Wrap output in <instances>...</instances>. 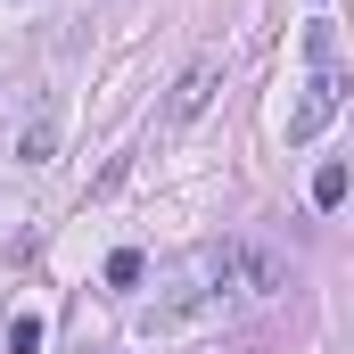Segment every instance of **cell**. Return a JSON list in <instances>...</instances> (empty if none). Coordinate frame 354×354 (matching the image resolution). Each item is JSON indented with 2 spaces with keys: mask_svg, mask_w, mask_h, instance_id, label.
<instances>
[{
  "mask_svg": "<svg viewBox=\"0 0 354 354\" xmlns=\"http://www.w3.org/2000/svg\"><path fill=\"white\" fill-rule=\"evenodd\" d=\"M338 107H346V75H338V66H313L305 99L288 107V140H313V132H322V124H330Z\"/></svg>",
  "mask_w": 354,
  "mask_h": 354,
  "instance_id": "cell-1",
  "label": "cell"
},
{
  "mask_svg": "<svg viewBox=\"0 0 354 354\" xmlns=\"http://www.w3.org/2000/svg\"><path fill=\"white\" fill-rule=\"evenodd\" d=\"M280 280H288V256L264 239H239V297H272Z\"/></svg>",
  "mask_w": 354,
  "mask_h": 354,
  "instance_id": "cell-2",
  "label": "cell"
},
{
  "mask_svg": "<svg viewBox=\"0 0 354 354\" xmlns=\"http://www.w3.org/2000/svg\"><path fill=\"white\" fill-rule=\"evenodd\" d=\"M206 91H214V58H189L174 83V107H165V124H189L198 107H206Z\"/></svg>",
  "mask_w": 354,
  "mask_h": 354,
  "instance_id": "cell-3",
  "label": "cell"
},
{
  "mask_svg": "<svg viewBox=\"0 0 354 354\" xmlns=\"http://www.w3.org/2000/svg\"><path fill=\"white\" fill-rule=\"evenodd\" d=\"M50 149H58V107H33V124L17 132V157L25 165H50Z\"/></svg>",
  "mask_w": 354,
  "mask_h": 354,
  "instance_id": "cell-4",
  "label": "cell"
},
{
  "mask_svg": "<svg viewBox=\"0 0 354 354\" xmlns=\"http://www.w3.org/2000/svg\"><path fill=\"white\" fill-rule=\"evenodd\" d=\"M313 206H322V214L346 206V165H322V174H313Z\"/></svg>",
  "mask_w": 354,
  "mask_h": 354,
  "instance_id": "cell-5",
  "label": "cell"
},
{
  "mask_svg": "<svg viewBox=\"0 0 354 354\" xmlns=\"http://www.w3.org/2000/svg\"><path fill=\"white\" fill-rule=\"evenodd\" d=\"M107 288H140V256H132V248L107 256Z\"/></svg>",
  "mask_w": 354,
  "mask_h": 354,
  "instance_id": "cell-6",
  "label": "cell"
},
{
  "mask_svg": "<svg viewBox=\"0 0 354 354\" xmlns=\"http://www.w3.org/2000/svg\"><path fill=\"white\" fill-rule=\"evenodd\" d=\"M8 354H41V322H33V313L8 322Z\"/></svg>",
  "mask_w": 354,
  "mask_h": 354,
  "instance_id": "cell-7",
  "label": "cell"
}]
</instances>
